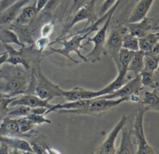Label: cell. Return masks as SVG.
Segmentation results:
<instances>
[{"label":"cell","mask_w":159,"mask_h":154,"mask_svg":"<svg viewBox=\"0 0 159 154\" xmlns=\"http://www.w3.org/2000/svg\"><path fill=\"white\" fill-rule=\"evenodd\" d=\"M30 74L19 65H9L0 68V93L9 96H18L27 92Z\"/></svg>","instance_id":"1"},{"label":"cell","mask_w":159,"mask_h":154,"mask_svg":"<svg viewBox=\"0 0 159 154\" xmlns=\"http://www.w3.org/2000/svg\"><path fill=\"white\" fill-rule=\"evenodd\" d=\"M3 46L8 54L6 63L12 65H22L26 71L40 65V62L44 58L53 54L51 50L48 51H39L34 48V44L25 45L19 49H15L10 44H3Z\"/></svg>","instance_id":"2"},{"label":"cell","mask_w":159,"mask_h":154,"mask_svg":"<svg viewBox=\"0 0 159 154\" xmlns=\"http://www.w3.org/2000/svg\"><path fill=\"white\" fill-rule=\"evenodd\" d=\"M26 93H34L38 97L49 101L54 98H62L61 88L42 72L40 65L31 68L30 80Z\"/></svg>","instance_id":"3"},{"label":"cell","mask_w":159,"mask_h":154,"mask_svg":"<svg viewBox=\"0 0 159 154\" xmlns=\"http://www.w3.org/2000/svg\"><path fill=\"white\" fill-rule=\"evenodd\" d=\"M128 101V97L107 99L102 97H96L91 99L87 105L77 109L71 110H59L57 114H88L98 117L112 110L122 103Z\"/></svg>","instance_id":"4"},{"label":"cell","mask_w":159,"mask_h":154,"mask_svg":"<svg viewBox=\"0 0 159 154\" xmlns=\"http://www.w3.org/2000/svg\"><path fill=\"white\" fill-rule=\"evenodd\" d=\"M91 33L93 32L88 31V32L82 33V34L76 33V34H72L71 36L68 35L67 37H64L63 38L55 40L54 42H51V44H62L63 45V48H54L53 47L49 46V48L53 53H57V54H61V55H63L64 57L72 61L75 63H79V62L71 57V55H70V53L71 52H75L82 61L87 62L85 56L81 53V49H82L85 47V45L82 44V41L85 40Z\"/></svg>","instance_id":"5"},{"label":"cell","mask_w":159,"mask_h":154,"mask_svg":"<svg viewBox=\"0 0 159 154\" xmlns=\"http://www.w3.org/2000/svg\"><path fill=\"white\" fill-rule=\"evenodd\" d=\"M118 2L116 3L109 10V15L107 18L106 19L105 23L102 25V27L99 28L96 30V34L93 37H87V42L84 45H86L89 43H93V44H94L93 50L85 55L87 62L95 63V62H99V61L101 60V57H102V54H107L105 48H104V45H105L106 40H107V30L110 27L113 13L115 12L116 7L118 6Z\"/></svg>","instance_id":"6"},{"label":"cell","mask_w":159,"mask_h":154,"mask_svg":"<svg viewBox=\"0 0 159 154\" xmlns=\"http://www.w3.org/2000/svg\"><path fill=\"white\" fill-rule=\"evenodd\" d=\"M147 112L146 109L144 108L142 104L138 107V112L135 115L134 121L132 130V135H134L136 139L137 145H138V149L135 151L134 153L136 154H155L156 153L154 150L153 148L148 144L144 135V114Z\"/></svg>","instance_id":"7"},{"label":"cell","mask_w":159,"mask_h":154,"mask_svg":"<svg viewBox=\"0 0 159 154\" xmlns=\"http://www.w3.org/2000/svg\"><path fill=\"white\" fill-rule=\"evenodd\" d=\"M98 19H99V17H98V12L97 9H96V0H91L89 2L79 8L75 12L74 15L72 16V18L70 20V21L67 23V25L64 28L61 37H59L57 39L61 38L64 36L66 35L77 23H81L84 20H86V25L84 27L85 28L89 26V24L94 23Z\"/></svg>","instance_id":"8"},{"label":"cell","mask_w":159,"mask_h":154,"mask_svg":"<svg viewBox=\"0 0 159 154\" xmlns=\"http://www.w3.org/2000/svg\"><path fill=\"white\" fill-rule=\"evenodd\" d=\"M127 31V30L126 26L122 25H119L112 28L110 35L107 37L104 45L106 53L110 54V58L116 65L117 71H119L120 69L119 53L122 48L123 36Z\"/></svg>","instance_id":"9"},{"label":"cell","mask_w":159,"mask_h":154,"mask_svg":"<svg viewBox=\"0 0 159 154\" xmlns=\"http://www.w3.org/2000/svg\"><path fill=\"white\" fill-rule=\"evenodd\" d=\"M158 23V15H157L152 18L146 16L143 20L134 23H127L124 26L129 33L140 38L148 33L158 32L159 29Z\"/></svg>","instance_id":"10"},{"label":"cell","mask_w":159,"mask_h":154,"mask_svg":"<svg viewBox=\"0 0 159 154\" xmlns=\"http://www.w3.org/2000/svg\"><path fill=\"white\" fill-rule=\"evenodd\" d=\"M127 121V115H123L117 124L113 127L111 132L108 134L107 138L103 140L100 146L94 152L98 154H114L116 153V140L118 135L121 132L124 125H126Z\"/></svg>","instance_id":"11"},{"label":"cell","mask_w":159,"mask_h":154,"mask_svg":"<svg viewBox=\"0 0 159 154\" xmlns=\"http://www.w3.org/2000/svg\"><path fill=\"white\" fill-rule=\"evenodd\" d=\"M143 89L140 75L135 76L129 79L125 84L120 87L118 90L110 94L100 96L99 97L107 99H116V98L128 97L132 94H140V92Z\"/></svg>","instance_id":"12"},{"label":"cell","mask_w":159,"mask_h":154,"mask_svg":"<svg viewBox=\"0 0 159 154\" xmlns=\"http://www.w3.org/2000/svg\"><path fill=\"white\" fill-rule=\"evenodd\" d=\"M37 131L32 130L28 133H22L20 132L16 119L10 118L7 116H5L0 121V137H22V138H31L37 134Z\"/></svg>","instance_id":"13"},{"label":"cell","mask_w":159,"mask_h":154,"mask_svg":"<svg viewBox=\"0 0 159 154\" xmlns=\"http://www.w3.org/2000/svg\"><path fill=\"white\" fill-rule=\"evenodd\" d=\"M49 102L50 101L48 100L41 99L34 93H23L16 96L9 104V107L16 105H24L30 108L35 107H45L49 109L53 105V104H49Z\"/></svg>","instance_id":"14"},{"label":"cell","mask_w":159,"mask_h":154,"mask_svg":"<svg viewBox=\"0 0 159 154\" xmlns=\"http://www.w3.org/2000/svg\"><path fill=\"white\" fill-rule=\"evenodd\" d=\"M32 0H19L0 12V28L8 27L16 18L20 9Z\"/></svg>","instance_id":"15"},{"label":"cell","mask_w":159,"mask_h":154,"mask_svg":"<svg viewBox=\"0 0 159 154\" xmlns=\"http://www.w3.org/2000/svg\"><path fill=\"white\" fill-rule=\"evenodd\" d=\"M61 93L62 97L65 98L68 101L93 99V98L102 96L100 90L95 91V90H86V89L78 86L69 90H65L61 89Z\"/></svg>","instance_id":"16"},{"label":"cell","mask_w":159,"mask_h":154,"mask_svg":"<svg viewBox=\"0 0 159 154\" xmlns=\"http://www.w3.org/2000/svg\"><path fill=\"white\" fill-rule=\"evenodd\" d=\"M0 142L6 143L10 148V153H34L29 142L22 137H0Z\"/></svg>","instance_id":"17"},{"label":"cell","mask_w":159,"mask_h":154,"mask_svg":"<svg viewBox=\"0 0 159 154\" xmlns=\"http://www.w3.org/2000/svg\"><path fill=\"white\" fill-rule=\"evenodd\" d=\"M8 28L12 30L16 34L19 40L23 44H34V34L30 24H16L12 23Z\"/></svg>","instance_id":"18"},{"label":"cell","mask_w":159,"mask_h":154,"mask_svg":"<svg viewBox=\"0 0 159 154\" xmlns=\"http://www.w3.org/2000/svg\"><path fill=\"white\" fill-rule=\"evenodd\" d=\"M154 2L155 0H140L131 11L127 23H134L145 18Z\"/></svg>","instance_id":"19"},{"label":"cell","mask_w":159,"mask_h":154,"mask_svg":"<svg viewBox=\"0 0 159 154\" xmlns=\"http://www.w3.org/2000/svg\"><path fill=\"white\" fill-rule=\"evenodd\" d=\"M37 13L38 12L36 7V2L34 1L32 4L23 6L12 23L16 24H30L34 21Z\"/></svg>","instance_id":"20"},{"label":"cell","mask_w":159,"mask_h":154,"mask_svg":"<svg viewBox=\"0 0 159 154\" xmlns=\"http://www.w3.org/2000/svg\"><path fill=\"white\" fill-rule=\"evenodd\" d=\"M122 132V138H121L120 144L118 149L116 150V153H134V146L132 141V130H129L125 125L121 130Z\"/></svg>","instance_id":"21"},{"label":"cell","mask_w":159,"mask_h":154,"mask_svg":"<svg viewBox=\"0 0 159 154\" xmlns=\"http://www.w3.org/2000/svg\"><path fill=\"white\" fill-rule=\"evenodd\" d=\"M159 90H152V91H144L141 104L146 109V110H154L158 112L159 110Z\"/></svg>","instance_id":"22"},{"label":"cell","mask_w":159,"mask_h":154,"mask_svg":"<svg viewBox=\"0 0 159 154\" xmlns=\"http://www.w3.org/2000/svg\"><path fill=\"white\" fill-rule=\"evenodd\" d=\"M140 77L143 87H150L152 90H159L158 69L152 72L144 68L140 73Z\"/></svg>","instance_id":"23"},{"label":"cell","mask_w":159,"mask_h":154,"mask_svg":"<svg viewBox=\"0 0 159 154\" xmlns=\"http://www.w3.org/2000/svg\"><path fill=\"white\" fill-rule=\"evenodd\" d=\"M138 42H139V50L144 52H148L152 50L154 45L159 42L158 31L148 33L144 36L138 38Z\"/></svg>","instance_id":"24"},{"label":"cell","mask_w":159,"mask_h":154,"mask_svg":"<svg viewBox=\"0 0 159 154\" xmlns=\"http://www.w3.org/2000/svg\"><path fill=\"white\" fill-rule=\"evenodd\" d=\"M144 51L138 50L134 51L132 58L129 63L127 67V72H132L134 74V76L140 75L141 72L144 69Z\"/></svg>","instance_id":"25"},{"label":"cell","mask_w":159,"mask_h":154,"mask_svg":"<svg viewBox=\"0 0 159 154\" xmlns=\"http://www.w3.org/2000/svg\"><path fill=\"white\" fill-rule=\"evenodd\" d=\"M90 1L91 0H68V4H65V9L62 11L63 16H61V20H66L67 18V25L75 12Z\"/></svg>","instance_id":"26"},{"label":"cell","mask_w":159,"mask_h":154,"mask_svg":"<svg viewBox=\"0 0 159 154\" xmlns=\"http://www.w3.org/2000/svg\"><path fill=\"white\" fill-rule=\"evenodd\" d=\"M0 42L2 44H16L20 47L25 46L19 40L16 34L8 27L0 28Z\"/></svg>","instance_id":"27"},{"label":"cell","mask_w":159,"mask_h":154,"mask_svg":"<svg viewBox=\"0 0 159 154\" xmlns=\"http://www.w3.org/2000/svg\"><path fill=\"white\" fill-rule=\"evenodd\" d=\"M122 48L132 51H138L139 50L138 37L131 34L128 31L125 32L123 36Z\"/></svg>","instance_id":"28"},{"label":"cell","mask_w":159,"mask_h":154,"mask_svg":"<svg viewBox=\"0 0 159 154\" xmlns=\"http://www.w3.org/2000/svg\"><path fill=\"white\" fill-rule=\"evenodd\" d=\"M134 51H129V50L125 49V48H121L119 53V64H120V70L127 72V67H128L129 63L132 58ZM117 71V72H119Z\"/></svg>","instance_id":"29"},{"label":"cell","mask_w":159,"mask_h":154,"mask_svg":"<svg viewBox=\"0 0 159 154\" xmlns=\"http://www.w3.org/2000/svg\"><path fill=\"white\" fill-rule=\"evenodd\" d=\"M30 112V107L24 105H16L9 107L6 116L10 118H18L20 117L26 116Z\"/></svg>","instance_id":"30"},{"label":"cell","mask_w":159,"mask_h":154,"mask_svg":"<svg viewBox=\"0 0 159 154\" xmlns=\"http://www.w3.org/2000/svg\"><path fill=\"white\" fill-rule=\"evenodd\" d=\"M159 55L144 53V66L145 69L155 72L158 69Z\"/></svg>","instance_id":"31"},{"label":"cell","mask_w":159,"mask_h":154,"mask_svg":"<svg viewBox=\"0 0 159 154\" xmlns=\"http://www.w3.org/2000/svg\"><path fill=\"white\" fill-rule=\"evenodd\" d=\"M16 96L11 97L8 95L0 93V121L6 116L9 110V105Z\"/></svg>","instance_id":"32"},{"label":"cell","mask_w":159,"mask_h":154,"mask_svg":"<svg viewBox=\"0 0 159 154\" xmlns=\"http://www.w3.org/2000/svg\"><path fill=\"white\" fill-rule=\"evenodd\" d=\"M17 121V124H18L19 129H20V132L22 133H28L30 131L34 130V128H35V124L30 121V120L28 119L26 116L24 117H20V118H16Z\"/></svg>","instance_id":"33"},{"label":"cell","mask_w":159,"mask_h":154,"mask_svg":"<svg viewBox=\"0 0 159 154\" xmlns=\"http://www.w3.org/2000/svg\"><path fill=\"white\" fill-rule=\"evenodd\" d=\"M26 117L28 119L30 120L35 125H40V124H51V120L47 118L45 115L43 114H37L30 113V112Z\"/></svg>","instance_id":"34"},{"label":"cell","mask_w":159,"mask_h":154,"mask_svg":"<svg viewBox=\"0 0 159 154\" xmlns=\"http://www.w3.org/2000/svg\"><path fill=\"white\" fill-rule=\"evenodd\" d=\"M54 22L52 20L43 23L40 27V34L42 37H50L54 31Z\"/></svg>","instance_id":"35"},{"label":"cell","mask_w":159,"mask_h":154,"mask_svg":"<svg viewBox=\"0 0 159 154\" xmlns=\"http://www.w3.org/2000/svg\"><path fill=\"white\" fill-rule=\"evenodd\" d=\"M119 0H105L102 5L100 6V8L98 11V17L100 18L102 17L116 3H117Z\"/></svg>","instance_id":"36"},{"label":"cell","mask_w":159,"mask_h":154,"mask_svg":"<svg viewBox=\"0 0 159 154\" xmlns=\"http://www.w3.org/2000/svg\"><path fill=\"white\" fill-rule=\"evenodd\" d=\"M50 44H51V40H50L49 37H42V36H40L34 41V45L40 51H45V49L48 47H49Z\"/></svg>","instance_id":"37"},{"label":"cell","mask_w":159,"mask_h":154,"mask_svg":"<svg viewBox=\"0 0 159 154\" xmlns=\"http://www.w3.org/2000/svg\"><path fill=\"white\" fill-rule=\"evenodd\" d=\"M17 1H19V0H1V2H0V12L4 10L9 6H12Z\"/></svg>","instance_id":"38"},{"label":"cell","mask_w":159,"mask_h":154,"mask_svg":"<svg viewBox=\"0 0 159 154\" xmlns=\"http://www.w3.org/2000/svg\"><path fill=\"white\" fill-rule=\"evenodd\" d=\"M48 108L45 107H35L30 108V113L37 114H43L45 115ZM46 116V115H45Z\"/></svg>","instance_id":"39"},{"label":"cell","mask_w":159,"mask_h":154,"mask_svg":"<svg viewBox=\"0 0 159 154\" xmlns=\"http://www.w3.org/2000/svg\"><path fill=\"white\" fill-rule=\"evenodd\" d=\"M49 0H36V7H37V12H39L40 11H41L43 9L45 6H46L47 3L48 2Z\"/></svg>","instance_id":"40"},{"label":"cell","mask_w":159,"mask_h":154,"mask_svg":"<svg viewBox=\"0 0 159 154\" xmlns=\"http://www.w3.org/2000/svg\"><path fill=\"white\" fill-rule=\"evenodd\" d=\"M0 144H1L0 145V153H10V148L8 146L6 143L3 142H0Z\"/></svg>","instance_id":"41"},{"label":"cell","mask_w":159,"mask_h":154,"mask_svg":"<svg viewBox=\"0 0 159 154\" xmlns=\"http://www.w3.org/2000/svg\"><path fill=\"white\" fill-rule=\"evenodd\" d=\"M144 53H149V54L159 55V42L158 43H157L156 44L154 45V47L152 48V50H151L150 51H148V52H144Z\"/></svg>","instance_id":"42"},{"label":"cell","mask_w":159,"mask_h":154,"mask_svg":"<svg viewBox=\"0 0 159 154\" xmlns=\"http://www.w3.org/2000/svg\"><path fill=\"white\" fill-rule=\"evenodd\" d=\"M7 58H8V54L6 51H5V52H2V53H0V68H1L2 65L3 64L6 63Z\"/></svg>","instance_id":"43"},{"label":"cell","mask_w":159,"mask_h":154,"mask_svg":"<svg viewBox=\"0 0 159 154\" xmlns=\"http://www.w3.org/2000/svg\"><path fill=\"white\" fill-rule=\"evenodd\" d=\"M0 2H1V0H0Z\"/></svg>","instance_id":"44"}]
</instances>
